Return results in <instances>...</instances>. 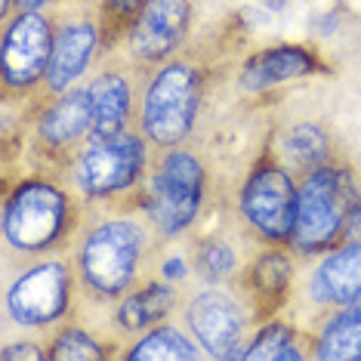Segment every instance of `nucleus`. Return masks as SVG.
<instances>
[{
	"mask_svg": "<svg viewBox=\"0 0 361 361\" xmlns=\"http://www.w3.org/2000/svg\"><path fill=\"white\" fill-rule=\"evenodd\" d=\"M71 300V275L59 259H47L22 272L6 290L13 322L25 327H47L59 322Z\"/></svg>",
	"mask_w": 361,
	"mask_h": 361,
	"instance_id": "obj_8",
	"label": "nucleus"
},
{
	"mask_svg": "<svg viewBox=\"0 0 361 361\" xmlns=\"http://www.w3.org/2000/svg\"><path fill=\"white\" fill-rule=\"evenodd\" d=\"M315 355L327 361H361V297L327 318Z\"/></svg>",
	"mask_w": 361,
	"mask_h": 361,
	"instance_id": "obj_17",
	"label": "nucleus"
},
{
	"mask_svg": "<svg viewBox=\"0 0 361 361\" xmlns=\"http://www.w3.org/2000/svg\"><path fill=\"white\" fill-rule=\"evenodd\" d=\"M53 28L37 10H22L4 35V84L10 90H28L47 78L53 56Z\"/></svg>",
	"mask_w": 361,
	"mask_h": 361,
	"instance_id": "obj_9",
	"label": "nucleus"
},
{
	"mask_svg": "<svg viewBox=\"0 0 361 361\" xmlns=\"http://www.w3.org/2000/svg\"><path fill=\"white\" fill-rule=\"evenodd\" d=\"M90 127H93V96H90V87L62 93L37 121L40 139L47 145H53V149H62V145L78 142L80 136H90Z\"/></svg>",
	"mask_w": 361,
	"mask_h": 361,
	"instance_id": "obj_14",
	"label": "nucleus"
},
{
	"mask_svg": "<svg viewBox=\"0 0 361 361\" xmlns=\"http://www.w3.org/2000/svg\"><path fill=\"white\" fill-rule=\"evenodd\" d=\"M343 238L346 241H361V195L355 198L349 210V219H346V228H343Z\"/></svg>",
	"mask_w": 361,
	"mask_h": 361,
	"instance_id": "obj_27",
	"label": "nucleus"
},
{
	"mask_svg": "<svg viewBox=\"0 0 361 361\" xmlns=\"http://www.w3.org/2000/svg\"><path fill=\"white\" fill-rule=\"evenodd\" d=\"M315 68L318 59L302 47H272V50H262L244 62L241 87L247 93H259V90L281 84V80L312 75Z\"/></svg>",
	"mask_w": 361,
	"mask_h": 361,
	"instance_id": "obj_15",
	"label": "nucleus"
},
{
	"mask_svg": "<svg viewBox=\"0 0 361 361\" xmlns=\"http://www.w3.org/2000/svg\"><path fill=\"white\" fill-rule=\"evenodd\" d=\"M50 358L53 361H96V358H102V346L87 331L68 327V331H62L56 336Z\"/></svg>",
	"mask_w": 361,
	"mask_h": 361,
	"instance_id": "obj_24",
	"label": "nucleus"
},
{
	"mask_svg": "<svg viewBox=\"0 0 361 361\" xmlns=\"http://www.w3.org/2000/svg\"><path fill=\"white\" fill-rule=\"evenodd\" d=\"M201 105V75L188 62H167L152 78L142 102V133L161 149H173L192 133Z\"/></svg>",
	"mask_w": 361,
	"mask_h": 361,
	"instance_id": "obj_2",
	"label": "nucleus"
},
{
	"mask_svg": "<svg viewBox=\"0 0 361 361\" xmlns=\"http://www.w3.org/2000/svg\"><path fill=\"white\" fill-rule=\"evenodd\" d=\"M0 10H4V16L10 13V0H4V4H0Z\"/></svg>",
	"mask_w": 361,
	"mask_h": 361,
	"instance_id": "obj_30",
	"label": "nucleus"
},
{
	"mask_svg": "<svg viewBox=\"0 0 361 361\" xmlns=\"http://www.w3.org/2000/svg\"><path fill=\"white\" fill-rule=\"evenodd\" d=\"M68 228V195L47 179L19 183L4 207V235L10 247L40 253L53 247Z\"/></svg>",
	"mask_w": 361,
	"mask_h": 361,
	"instance_id": "obj_4",
	"label": "nucleus"
},
{
	"mask_svg": "<svg viewBox=\"0 0 361 361\" xmlns=\"http://www.w3.org/2000/svg\"><path fill=\"white\" fill-rule=\"evenodd\" d=\"M149 149L145 139L136 133H114L105 139H90L87 152L78 158V185L90 198H109V195L127 192L139 183Z\"/></svg>",
	"mask_w": 361,
	"mask_h": 361,
	"instance_id": "obj_6",
	"label": "nucleus"
},
{
	"mask_svg": "<svg viewBox=\"0 0 361 361\" xmlns=\"http://www.w3.org/2000/svg\"><path fill=\"white\" fill-rule=\"evenodd\" d=\"M185 275H188V266L179 257L164 262V278H167V281H179V278H185Z\"/></svg>",
	"mask_w": 361,
	"mask_h": 361,
	"instance_id": "obj_28",
	"label": "nucleus"
},
{
	"mask_svg": "<svg viewBox=\"0 0 361 361\" xmlns=\"http://www.w3.org/2000/svg\"><path fill=\"white\" fill-rule=\"evenodd\" d=\"M241 358L257 361V358H278V361H297L302 358V352L297 349V334L287 324H269L262 327L259 336L253 340V346L241 352Z\"/></svg>",
	"mask_w": 361,
	"mask_h": 361,
	"instance_id": "obj_22",
	"label": "nucleus"
},
{
	"mask_svg": "<svg viewBox=\"0 0 361 361\" xmlns=\"http://www.w3.org/2000/svg\"><path fill=\"white\" fill-rule=\"evenodd\" d=\"M133 361H167V358H179V361H195L198 349L185 340L176 327H154L136 343V349H130Z\"/></svg>",
	"mask_w": 361,
	"mask_h": 361,
	"instance_id": "obj_20",
	"label": "nucleus"
},
{
	"mask_svg": "<svg viewBox=\"0 0 361 361\" xmlns=\"http://www.w3.org/2000/svg\"><path fill=\"white\" fill-rule=\"evenodd\" d=\"M145 250V232L133 219H109L80 244V278L99 297H121L133 284Z\"/></svg>",
	"mask_w": 361,
	"mask_h": 361,
	"instance_id": "obj_3",
	"label": "nucleus"
},
{
	"mask_svg": "<svg viewBox=\"0 0 361 361\" xmlns=\"http://www.w3.org/2000/svg\"><path fill=\"white\" fill-rule=\"evenodd\" d=\"M188 0H145L130 22V50L145 62L167 59L188 31Z\"/></svg>",
	"mask_w": 361,
	"mask_h": 361,
	"instance_id": "obj_11",
	"label": "nucleus"
},
{
	"mask_svg": "<svg viewBox=\"0 0 361 361\" xmlns=\"http://www.w3.org/2000/svg\"><path fill=\"white\" fill-rule=\"evenodd\" d=\"M293 278V262L281 250H266L250 269V287L259 297H281Z\"/></svg>",
	"mask_w": 361,
	"mask_h": 361,
	"instance_id": "obj_21",
	"label": "nucleus"
},
{
	"mask_svg": "<svg viewBox=\"0 0 361 361\" xmlns=\"http://www.w3.org/2000/svg\"><path fill=\"white\" fill-rule=\"evenodd\" d=\"M96 44H99V31H96L93 22H87V19L65 22L53 37L47 87H50L53 93H65V90L87 71V65L96 53Z\"/></svg>",
	"mask_w": 361,
	"mask_h": 361,
	"instance_id": "obj_12",
	"label": "nucleus"
},
{
	"mask_svg": "<svg viewBox=\"0 0 361 361\" xmlns=\"http://www.w3.org/2000/svg\"><path fill=\"white\" fill-rule=\"evenodd\" d=\"M6 361H19V358H28V361H44L47 352L37 349L35 343H16V346H4V352H0Z\"/></svg>",
	"mask_w": 361,
	"mask_h": 361,
	"instance_id": "obj_25",
	"label": "nucleus"
},
{
	"mask_svg": "<svg viewBox=\"0 0 361 361\" xmlns=\"http://www.w3.org/2000/svg\"><path fill=\"white\" fill-rule=\"evenodd\" d=\"M355 198L358 192L346 167L322 164V167L309 170L300 185L297 223H293L290 244L300 253L327 250L336 238H343Z\"/></svg>",
	"mask_w": 361,
	"mask_h": 361,
	"instance_id": "obj_1",
	"label": "nucleus"
},
{
	"mask_svg": "<svg viewBox=\"0 0 361 361\" xmlns=\"http://www.w3.org/2000/svg\"><path fill=\"white\" fill-rule=\"evenodd\" d=\"M47 0H19V6L22 10H37V6H44Z\"/></svg>",
	"mask_w": 361,
	"mask_h": 361,
	"instance_id": "obj_29",
	"label": "nucleus"
},
{
	"mask_svg": "<svg viewBox=\"0 0 361 361\" xmlns=\"http://www.w3.org/2000/svg\"><path fill=\"white\" fill-rule=\"evenodd\" d=\"M284 154L290 164H297L300 170H315L327 164V154H331V145H327V136L322 127L315 124H297L293 130H287L284 136Z\"/></svg>",
	"mask_w": 361,
	"mask_h": 361,
	"instance_id": "obj_19",
	"label": "nucleus"
},
{
	"mask_svg": "<svg viewBox=\"0 0 361 361\" xmlns=\"http://www.w3.org/2000/svg\"><path fill=\"white\" fill-rule=\"evenodd\" d=\"M300 188L293 185L290 173L278 164L253 167L241 188V216L266 238V241H290L297 223Z\"/></svg>",
	"mask_w": 361,
	"mask_h": 361,
	"instance_id": "obj_7",
	"label": "nucleus"
},
{
	"mask_svg": "<svg viewBox=\"0 0 361 361\" xmlns=\"http://www.w3.org/2000/svg\"><path fill=\"white\" fill-rule=\"evenodd\" d=\"M312 300L322 306H346L361 297V241H346L312 272Z\"/></svg>",
	"mask_w": 361,
	"mask_h": 361,
	"instance_id": "obj_13",
	"label": "nucleus"
},
{
	"mask_svg": "<svg viewBox=\"0 0 361 361\" xmlns=\"http://www.w3.org/2000/svg\"><path fill=\"white\" fill-rule=\"evenodd\" d=\"M176 302V290L173 281L164 284H145L139 290L127 293L118 306V324L127 327V331H145V327H154L158 322L167 318V312L173 309Z\"/></svg>",
	"mask_w": 361,
	"mask_h": 361,
	"instance_id": "obj_18",
	"label": "nucleus"
},
{
	"mask_svg": "<svg viewBox=\"0 0 361 361\" xmlns=\"http://www.w3.org/2000/svg\"><path fill=\"white\" fill-rule=\"evenodd\" d=\"M90 96H93V127H90V139H105L114 133H124L130 114H133V90H130L127 78L121 75H99L90 84Z\"/></svg>",
	"mask_w": 361,
	"mask_h": 361,
	"instance_id": "obj_16",
	"label": "nucleus"
},
{
	"mask_svg": "<svg viewBox=\"0 0 361 361\" xmlns=\"http://www.w3.org/2000/svg\"><path fill=\"white\" fill-rule=\"evenodd\" d=\"M204 167L192 152H167L145 188V213L161 235H179L198 219Z\"/></svg>",
	"mask_w": 361,
	"mask_h": 361,
	"instance_id": "obj_5",
	"label": "nucleus"
},
{
	"mask_svg": "<svg viewBox=\"0 0 361 361\" xmlns=\"http://www.w3.org/2000/svg\"><path fill=\"white\" fill-rule=\"evenodd\" d=\"M235 250L228 247L226 241H219V238H213V241H204L198 247V257H195V272H198L204 281H226L228 275L235 272Z\"/></svg>",
	"mask_w": 361,
	"mask_h": 361,
	"instance_id": "obj_23",
	"label": "nucleus"
},
{
	"mask_svg": "<svg viewBox=\"0 0 361 361\" xmlns=\"http://www.w3.org/2000/svg\"><path fill=\"white\" fill-rule=\"evenodd\" d=\"M142 4L145 0H105V10H109L114 19H136Z\"/></svg>",
	"mask_w": 361,
	"mask_h": 361,
	"instance_id": "obj_26",
	"label": "nucleus"
},
{
	"mask_svg": "<svg viewBox=\"0 0 361 361\" xmlns=\"http://www.w3.org/2000/svg\"><path fill=\"white\" fill-rule=\"evenodd\" d=\"M188 327L210 358H241L244 312L223 290H204L188 302Z\"/></svg>",
	"mask_w": 361,
	"mask_h": 361,
	"instance_id": "obj_10",
	"label": "nucleus"
}]
</instances>
